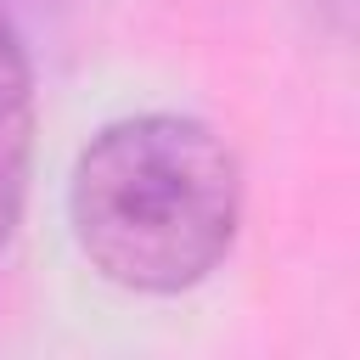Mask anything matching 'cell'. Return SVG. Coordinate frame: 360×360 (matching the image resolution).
I'll list each match as a JSON object with an SVG mask.
<instances>
[{
	"label": "cell",
	"mask_w": 360,
	"mask_h": 360,
	"mask_svg": "<svg viewBox=\"0 0 360 360\" xmlns=\"http://www.w3.org/2000/svg\"><path fill=\"white\" fill-rule=\"evenodd\" d=\"M242 219L231 141L186 112H135L84 141L68 225L96 276L124 292H186L219 270Z\"/></svg>",
	"instance_id": "6da1fadb"
},
{
	"label": "cell",
	"mask_w": 360,
	"mask_h": 360,
	"mask_svg": "<svg viewBox=\"0 0 360 360\" xmlns=\"http://www.w3.org/2000/svg\"><path fill=\"white\" fill-rule=\"evenodd\" d=\"M34 169V68L17 28L0 17V248L11 242Z\"/></svg>",
	"instance_id": "7a4b0ae2"
}]
</instances>
